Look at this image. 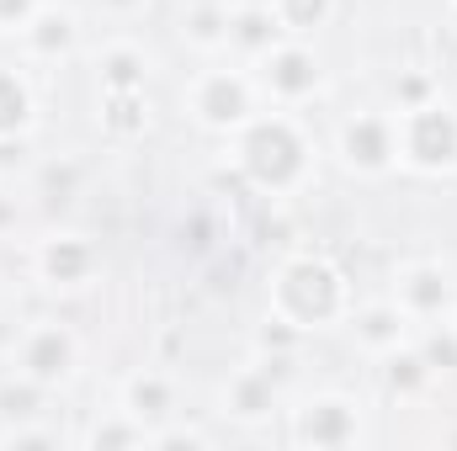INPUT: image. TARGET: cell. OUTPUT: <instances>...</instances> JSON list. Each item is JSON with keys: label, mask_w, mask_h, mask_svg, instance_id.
<instances>
[{"label": "cell", "mask_w": 457, "mask_h": 451, "mask_svg": "<svg viewBox=\"0 0 457 451\" xmlns=\"http://www.w3.org/2000/svg\"><path fill=\"white\" fill-rule=\"evenodd\" d=\"M181 43L197 48V53H224L228 48V5H219V0L187 5V16H181Z\"/></svg>", "instance_id": "obj_17"}, {"label": "cell", "mask_w": 457, "mask_h": 451, "mask_svg": "<svg viewBox=\"0 0 457 451\" xmlns=\"http://www.w3.org/2000/svg\"><path fill=\"white\" fill-rule=\"evenodd\" d=\"M271 11H277L287 37H309L336 16V0H271Z\"/></svg>", "instance_id": "obj_22"}, {"label": "cell", "mask_w": 457, "mask_h": 451, "mask_svg": "<svg viewBox=\"0 0 457 451\" xmlns=\"http://www.w3.org/2000/svg\"><path fill=\"white\" fill-rule=\"evenodd\" d=\"M410 314L394 303V298H383V303H367V308H356L351 314V335L361 350H372V356H388V350H399L404 340H410Z\"/></svg>", "instance_id": "obj_14"}, {"label": "cell", "mask_w": 457, "mask_h": 451, "mask_svg": "<svg viewBox=\"0 0 457 451\" xmlns=\"http://www.w3.org/2000/svg\"><path fill=\"white\" fill-rule=\"evenodd\" d=\"M21 335V324H11V319H0V356H11V345Z\"/></svg>", "instance_id": "obj_31"}, {"label": "cell", "mask_w": 457, "mask_h": 451, "mask_svg": "<svg viewBox=\"0 0 457 451\" xmlns=\"http://www.w3.org/2000/svg\"><path fill=\"white\" fill-rule=\"evenodd\" d=\"M32 127V91L16 70L0 64V138H21Z\"/></svg>", "instance_id": "obj_19"}, {"label": "cell", "mask_w": 457, "mask_h": 451, "mask_svg": "<svg viewBox=\"0 0 457 451\" xmlns=\"http://www.w3.org/2000/svg\"><path fill=\"white\" fill-rule=\"evenodd\" d=\"M255 86H261V96L277 102V107H303V102H314V96L325 91V64H320V53L303 48L298 37H282L271 53L255 59Z\"/></svg>", "instance_id": "obj_5"}, {"label": "cell", "mask_w": 457, "mask_h": 451, "mask_svg": "<svg viewBox=\"0 0 457 451\" xmlns=\"http://www.w3.org/2000/svg\"><path fill=\"white\" fill-rule=\"evenodd\" d=\"M303 350V330L282 314H271L261 330H255V356H271V361H293Z\"/></svg>", "instance_id": "obj_24"}, {"label": "cell", "mask_w": 457, "mask_h": 451, "mask_svg": "<svg viewBox=\"0 0 457 451\" xmlns=\"http://www.w3.org/2000/svg\"><path fill=\"white\" fill-rule=\"evenodd\" d=\"M107 96V112H102V127L112 138H138L149 127V102L144 91H102Z\"/></svg>", "instance_id": "obj_20"}, {"label": "cell", "mask_w": 457, "mask_h": 451, "mask_svg": "<svg viewBox=\"0 0 457 451\" xmlns=\"http://www.w3.org/2000/svg\"><path fill=\"white\" fill-rule=\"evenodd\" d=\"M21 43L32 59H70L80 48V16L59 11V5H37L32 21L21 27Z\"/></svg>", "instance_id": "obj_13"}, {"label": "cell", "mask_w": 457, "mask_h": 451, "mask_svg": "<svg viewBox=\"0 0 457 451\" xmlns=\"http://www.w3.org/2000/svg\"><path fill=\"white\" fill-rule=\"evenodd\" d=\"M11 361H16L21 377L43 382V388L54 393V388H64V382L75 377V366H80V340H75L70 324L37 319V324H21V335L11 345Z\"/></svg>", "instance_id": "obj_6"}, {"label": "cell", "mask_w": 457, "mask_h": 451, "mask_svg": "<svg viewBox=\"0 0 457 451\" xmlns=\"http://www.w3.org/2000/svg\"><path fill=\"white\" fill-rule=\"evenodd\" d=\"M32 266H37V276L48 282V287H86L91 276H96V244L86 239V234H48L43 244H37V255H32Z\"/></svg>", "instance_id": "obj_11"}, {"label": "cell", "mask_w": 457, "mask_h": 451, "mask_svg": "<svg viewBox=\"0 0 457 451\" xmlns=\"http://www.w3.org/2000/svg\"><path fill=\"white\" fill-rule=\"evenodd\" d=\"M208 441H213L208 430H197V425H170V420L149 430V447H160V451L165 447H208Z\"/></svg>", "instance_id": "obj_26"}, {"label": "cell", "mask_w": 457, "mask_h": 451, "mask_svg": "<svg viewBox=\"0 0 457 451\" xmlns=\"http://www.w3.org/2000/svg\"><path fill=\"white\" fill-rule=\"evenodd\" d=\"M43 404H48V388H43V382H32V377H21V372H11V377L0 382V420H5V425L43 414Z\"/></svg>", "instance_id": "obj_21"}, {"label": "cell", "mask_w": 457, "mask_h": 451, "mask_svg": "<svg viewBox=\"0 0 457 451\" xmlns=\"http://www.w3.org/2000/svg\"><path fill=\"white\" fill-rule=\"evenodd\" d=\"M261 86L245 70H197L187 86V112L213 133H245L255 122Z\"/></svg>", "instance_id": "obj_3"}, {"label": "cell", "mask_w": 457, "mask_h": 451, "mask_svg": "<svg viewBox=\"0 0 457 451\" xmlns=\"http://www.w3.org/2000/svg\"><path fill=\"white\" fill-rule=\"evenodd\" d=\"M447 441H453V447H457V430H453V436H447Z\"/></svg>", "instance_id": "obj_34"}, {"label": "cell", "mask_w": 457, "mask_h": 451, "mask_svg": "<svg viewBox=\"0 0 457 451\" xmlns=\"http://www.w3.org/2000/svg\"><path fill=\"white\" fill-rule=\"evenodd\" d=\"M5 228H16V202L0 197V234H5Z\"/></svg>", "instance_id": "obj_32"}, {"label": "cell", "mask_w": 457, "mask_h": 451, "mask_svg": "<svg viewBox=\"0 0 457 451\" xmlns=\"http://www.w3.org/2000/svg\"><path fill=\"white\" fill-rule=\"evenodd\" d=\"M282 37H287V32H282V21H277L271 5H234V11H228V48L245 53L250 64H255L261 53H271Z\"/></svg>", "instance_id": "obj_15"}, {"label": "cell", "mask_w": 457, "mask_h": 451, "mask_svg": "<svg viewBox=\"0 0 457 451\" xmlns=\"http://www.w3.org/2000/svg\"><path fill=\"white\" fill-rule=\"evenodd\" d=\"M293 441L298 447H356L361 441V404L341 393H320L303 409H293Z\"/></svg>", "instance_id": "obj_8"}, {"label": "cell", "mask_w": 457, "mask_h": 451, "mask_svg": "<svg viewBox=\"0 0 457 451\" xmlns=\"http://www.w3.org/2000/svg\"><path fill=\"white\" fill-rule=\"evenodd\" d=\"M91 5H96L102 16H138L149 0H91Z\"/></svg>", "instance_id": "obj_30"}, {"label": "cell", "mask_w": 457, "mask_h": 451, "mask_svg": "<svg viewBox=\"0 0 457 451\" xmlns=\"http://www.w3.org/2000/svg\"><path fill=\"white\" fill-rule=\"evenodd\" d=\"M394 303L410 319H447L457 308V276L442 260H410L394 276Z\"/></svg>", "instance_id": "obj_9"}, {"label": "cell", "mask_w": 457, "mask_h": 451, "mask_svg": "<svg viewBox=\"0 0 457 451\" xmlns=\"http://www.w3.org/2000/svg\"><path fill=\"white\" fill-rule=\"evenodd\" d=\"M277 314L293 319L303 335L336 324V319H345V276L320 255L287 260L282 276H277Z\"/></svg>", "instance_id": "obj_2"}, {"label": "cell", "mask_w": 457, "mask_h": 451, "mask_svg": "<svg viewBox=\"0 0 457 451\" xmlns=\"http://www.w3.org/2000/svg\"><path fill=\"white\" fill-rule=\"evenodd\" d=\"M176 404H181V388H176V377L170 372H154V366H144V372H133L128 382H122V409L138 420V425H165V420H176Z\"/></svg>", "instance_id": "obj_12"}, {"label": "cell", "mask_w": 457, "mask_h": 451, "mask_svg": "<svg viewBox=\"0 0 457 451\" xmlns=\"http://www.w3.org/2000/svg\"><path fill=\"white\" fill-rule=\"evenodd\" d=\"M431 377H436V372H431V366H426V356H420V350H410V345H399V350H388V356H383V388H388V393H399V398L420 393Z\"/></svg>", "instance_id": "obj_18"}, {"label": "cell", "mask_w": 457, "mask_h": 451, "mask_svg": "<svg viewBox=\"0 0 457 451\" xmlns=\"http://www.w3.org/2000/svg\"><path fill=\"white\" fill-rule=\"evenodd\" d=\"M453 330H457V319H453Z\"/></svg>", "instance_id": "obj_35"}, {"label": "cell", "mask_w": 457, "mask_h": 451, "mask_svg": "<svg viewBox=\"0 0 457 451\" xmlns=\"http://www.w3.org/2000/svg\"><path fill=\"white\" fill-rule=\"evenodd\" d=\"M453 27H457V0H453Z\"/></svg>", "instance_id": "obj_33"}, {"label": "cell", "mask_w": 457, "mask_h": 451, "mask_svg": "<svg viewBox=\"0 0 457 451\" xmlns=\"http://www.w3.org/2000/svg\"><path fill=\"white\" fill-rule=\"evenodd\" d=\"M96 80H102V91H144V80H149V53H144L138 43L117 37V43H107V48L96 53Z\"/></svg>", "instance_id": "obj_16"}, {"label": "cell", "mask_w": 457, "mask_h": 451, "mask_svg": "<svg viewBox=\"0 0 457 451\" xmlns=\"http://www.w3.org/2000/svg\"><path fill=\"white\" fill-rule=\"evenodd\" d=\"M420 356H426V366L431 372H457V330H436V335H426V345H420Z\"/></svg>", "instance_id": "obj_27"}, {"label": "cell", "mask_w": 457, "mask_h": 451, "mask_svg": "<svg viewBox=\"0 0 457 451\" xmlns=\"http://www.w3.org/2000/svg\"><path fill=\"white\" fill-rule=\"evenodd\" d=\"M86 447H149V425H138L128 409H112V420H96L86 430Z\"/></svg>", "instance_id": "obj_23"}, {"label": "cell", "mask_w": 457, "mask_h": 451, "mask_svg": "<svg viewBox=\"0 0 457 451\" xmlns=\"http://www.w3.org/2000/svg\"><path fill=\"white\" fill-rule=\"evenodd\" d=\"M426 102H436V80H431L426 70H404V75L394 80V107H399V112H415V107H426Z\"/></svg>", "instance_id": "obj_25"}, {"label": "cell", "mask_w": 457, "mask_h": 451, "mask_svg": "<svg viewBox=\"0 0 457 451\" xmlns=\"http://www.w3.org/2000/svg\"><path fill=\"white\" fill-rule=\"evenodd\" d=\"M282 409V377L255 356L250 366H239L234 377L224 382V414L239 420V425H261Z\"/></svg>", "instance_id": "obj_10"}, {"label": "cell", "mask_w": 457, "mask_h": 451, "mask_svg": "<svg viewBox=\"0 0 457 451\" xmlns=\"http://www.w3.org/2000/svg\"><path fill=\"white\" fill-rule=\"evenodd\" d=\"M239 170L271 197L298 192L309 181V138H303V127L282 112L255 117L245 127V138H239Z\"/></svg>", "instance_id": "obj_1"}, {"label": "cell", "mask_w": 457, "mask_h": 451, "mask_svg": "<svg viewBox=\"0 0 457 451\" xmlns=\"http://www.w3.org/2000/svg\"><path fill=\"white\" fill-rule=\"evenodd\" d=\"M43 0H0V27H27Z\"/></svg>", "instance_id": "obj_29"}, {"label": "cell", "mask_w": 457, "mask_h": 451, "mask_svg": "<svg viewBox=\"0 0 457 451\" xmlns=\"http://www.w3.org/2000/svg\"><path fill=\"white\" fill-rule=\"evenodd\" d=\"M336 149H341L345 170L356 176H388L399 165V112H383V107H361L341 122L336 133Z\"/></svg>", "instance_id": "obj_7"}, {"label": "cell", "mask_w": 457, "mask_h": 451, "mask_svg": "<svg viewBox=\"0 0 457 451\" xmlns=\"http://www.w3.org/2000/svg\"><path fill=\"white\" fill-rule=\"evenodd\" d=\"M399 160H410L426 176L457 170V107L436 96L415 112H399Z\"/></svg>", "instance_id": "obj_4"}, {"label": "cell", "mask_w": 457, "mask_h": 451, "mask_svg": "<svg viewBox=\"0 0 457 451\" xmlns=\"http://www.w3.org/2000/svg\"><path fill=\"white\" fill-rule=\"evenodd\" d=\"M59 441H64L59 430H37V425H27V420H16V425L0 430V447H59Z\"/></svg>", "instance_id": "obj_28"}]
</instances>
